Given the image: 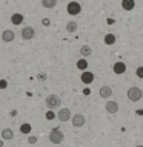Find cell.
Wrapping results in <instances>:
<instances>
[{
	"instance_id": "obj_13",
	"label": "cell",
	"mask_w": 143,
	"mask_h": 147,
	"mask_svg": "<svg viewBox=\"0 0 143 147\" xmlns=\"http://www.w3.org/2000/svg\"><path fill=\"white\" fill-rule=\"evenodd\" d=\"M122 8L125 11H132L136 8V0H122Z\"/></svg>"
},
{
	"instance_id": "obj_21",
	"label": "cell",
	"mask_w": 143,
	"mask_h": 147,
	"mask_svg": "<svg viewBox=\"0 0 143 147\" xmlns=\"http://www.w3.org/2000/svg\"><path fill=\"white\" fill-rule=\"evenodd\" d=\"M31 124H28V123H25V124H22V126H20V132L22 133H26V135H28V133H31Z\"/></svg>"
},
{
	"instance_id": "obj_8",
	"label": "cell",
	"mask_w": 143,
	"mask_h": 147,
	"mask_svg": "<svg viewBox=\"0 0 143 147\" xmlns=\"http://www.w3.org/2000/svg\"><path fill=\"white\" fill-rule=\"evenodd\" d=\"M80 80L83 84H91L92 81H94V74L89 72V71H83L82 75H80Z\"/></svg>"
},
{
	"instance_id": "obj_22",
	"label": "cell",
	"mask_w": 143,
	"mask_h": 147,
	"mask_svg": "<svg viewBox=\"0 0 143 147\" xmlns=\"http://www.w3.org/2000/svg\"><path fill=\"white\" fill-rule=\"evenodd\" d=\"M45 117H46V119H48V121H51V119H54V118H55V113H54L51 109H48V112H46Z\"/></svg>"
},
{
	"instance_id": "obj_7",
	"label": "cell",
	"mask_w": 143,
	"mask_h": 147,
	"mask_svg": "<svg viewBox=\"0 0 143 147\" xmlns=\"http://www.w3.org/2000/svg\"><path fill=\"white\" fill-rule=\"evenodd\" d=\"M57 118H59L62 123H66V121H69V119L72 118V113H71V110H69V109L65 107V109H60V110H59Z\"/></svg>"
},
{
	"instance_id": "obj_10",
	"label": "cell",
	"mask_w": 143,
	"mask_h": 147,
	"mask_svg": "<svg viewBox=\"0 0 143 147\" xmlns=\"http://www.w3.org/2000/svg\"><path fill=\"white\" fill-rule=\"evenodd\" d=\"M112 71H114V74H117V75H122V74L126 72V64L123 61H117L112 66Z\"/></svg>"
},
{
	"instance_id": "obj_15",
	"label": "cell",
	"mask_w": 143,
	"mask_h": 147,
	"mask_svg": "<svg viewBox=\"0 0 143 147\" xmlns=\"http://www.w3.org/2000/svg\"><path fill=\"white\" fill-rule=\"evenodd\" d=\"M11 22H12V25H22V23H23V16H22V14H12V16H11Z\"/></svg>"
},
{
	"instance_id": "obj_2",
	"label": "cell",
	"mask_w": 143,
	"mask_h": 147,
	"mask_svg": "<svg viewBox=\"0 0 143 147\" xmlns=\"http://www.w3.org/2000/svg\"><path fill=\"white\" fill-rule=\"evenodd\" d=\"M45 103L46 106H48V109H57L60 107V104H62V100H60V96L59 95H54V94H51L46 96V100H45Z\"/></svg>"
},
{
	"instance_id": "obj_20",
	"label": "cell",
	"mask_w": 143,
	"mask_h": 147,
	"mask_svg": "<svg viewBox=\"0 0 143 147\" xmlns=\"http://www.w3.org/2000/svg\"><path fill=\"white\" fill-rule=\"evenodd\" d=\"M115 40H117V38H115L114 34H106V35H105V45H108V46L114 45Z\"/></svg>"
},
{
	"instance_id": "obj_5",
	"label": "cell",
	"mask_w": 143,
	"mask_h": 147,
	"mask_svg": "<svg viewBox=\"0 0 143 147\" xmlns=\"http://www.w3.org/2000/svg\"><path fill=\"white\" fill-rule=\"evenodd\" d=\"M71 121H72L74 127H83V126H85V123H86V118H85V115H83V113H76V115H72Z\"/></svg>"
},
{
	"instance_id": "obj_3",
	"label": "cell",
	"mask_w": 143,
	"mask_h": 147,
	"mask_svg": "<svg viewBox=\"0 0 143 147\" xmlns=\"http://www.w3.org/2000/svg\"><path fill=\"white\" fill-rule=\"evenodd\" d=\"M63 140H65V135L60 129H52V130L49 132V141L52 142V144H62Z\"/></svg>"
},
{
	"instance_id": "obj_9",
	"label": "cell",
	"mask_w": 143,
	"mask_h": 147,
	"mask_svg": "<svg viewBox=\"0 0 143 147\" xmlns=\"http://www.w3.org/2000/svg\"><path fill=\"white\" fill-rule=\"evenodd\" d=\"M105 109L108 113H117L118 112V103L117 101H108L105 104Z\"/></svg>"
},
{
	"instance_id": "obj_4",
	"label": "cell",
	"mask_w": 143,
	"mask_h": 147,
	"mask_svg": "<svg viewBox=\"0 0 143 147\" xmlns=\"http://www.w3.org/2000/svg\"><path fill=\"white\" fill-rule=\"evenodd\" d=\"M66 11L69 16H78L82 12V6L78 2H69L68 6H66Z\"/></svg>"
},
{
	"instance_id": "obj_17",
	"label": "cell",
	"mask_w": 143,
	"mask_h": 147,
	"mask_svg": "<svg viewBox=\"0 0 143 147\" xmlns=\"http://www.w3.org/2000/svg\"><path fill=\"white\" fill-rule=\"evenodd\" d=\"M80 54H82V57H89V55L92 54V49L88 45H83L80 48Z\"/></svg>"
},
{
	"instance_id": "obj_19",
	"label": "cell",
	"mask_w": 143,
	"mask_h": 147,
	"mask_svg": "<svg viewBox=\"0 0 143 147\" xmlns=\"http://www.w3.org/2000/svg\"><path fill=\"white\" fill-rule=\"evenodd\" d=\"M66 31L68 32H76L77 31V22H74V20H71V22H68L66 23Z\"/></svg>"
},
{
	"instance_id": "obj_18",
	"label": "cell",
	"mask_w": 143,
	"mask_h": 147,
	"mask_svg": "<svg viewBox=\"0 0 143 147\" xmlns=\"http://www.w3.org/2000/svg\"><path fill=\"white\" fill-rule=\"evenodd\" d=\"M77 69H80V71L83 72V71H86L88 69V60L86 58H80L77 61Z\"/></svg>"
},
{
	"instance_id": "obj_16",
	"label": "cell",
	"mask_w": 143,
	"mask_h": 147,
	"mask_svg": "<svg viewBox=\"0 0 143 147\" xmlns=\"http://www.w3.org/2000/svg\"><path fill=\"white\" fill-rule=\"evenodd\" d=\"M57 2L59 0H42V5H43V8H46V9H52V8H55Z\"/></svg>"
},
{
	"instance_id": "obj_23",
	"label": "cell",
	"mask_w": 143,
	"mask_h": 147,
	"mask_svg": "<svg viewBox=\"0 0 143 147\" xmlns=\"http://www.w3.org/2000/svg\"><path fill=\"white\" fill-rule=\"evenodd\" d=\"M136 75H137L138 78H143V66H138V67L136 69Z\"/></svg>"
},
{
	"instance_id": "obj_27",
	"label": "cell",
	"mask_w": 143,
	"mask_h": 147,
	"mask_svg": "<svg viewBox=\"0 0 143 147\" xmlns=\"http://www.w3.org/2000/svg\"><path fill=\"white\" fill-rule=\"evenodd\" d=\"M42 25H43V26H48V25H49V18H42Z\"/></svg>"
},
{
	"instance_id": "obj_32",
	"label": "cell",
	"mask_w": 143,
	"mask_h": 147,
	"mask_svg": "<svg viewBox=\"0 0 143 147\" xmlns=\"http://www.w3.org/2000/svg\"><path fill=\"white\" fill-rule=\"evenodd\" d=\"M2 146H3V142H2V141H0V147H2Z\"/></svg>"
},
{
	"instance_id": "obj_26",
	"label": "cell",
	"mask_w": 143,
	"mask_h": 147,
	"mask_svg": "<svg viewBox=\"0 0 143 147\" xmlns=\"http://www.w3.org/2000/svg\"><path fill=\"white\" fill-rule=\"evenodd\" d=\"M6 86H8L6 80H0V89H6Z\"/></svg>"
},
{
	"instance_id": "obj_30",
	"label": "cell",
	"mask_w": 143,
	"mask_h": 147,
	"mask_svg": "<svg viewBox=\"0 0 143 147\" xmlns=\"http://www.w3.org/2000/svg\"><path fill=\"white\" fill-rule=\"evenodd\" d=\"M137 113H138V115H143V109H142V110L138 109V110H137Z\"/></svg>"
},
{
	"instance_id": "obj_1",
	"label": "cell",
	"mask_w": 143,
	"mask_h": 147,
	"mask_svg": "<svg viewBox=\"0 0 143 147\" xmlns=\"http://www.w3.org/2000/svg\"><path fill=\"white\" fill-rule=\"evenodd\" d=\"M126 95H128L129 101H132V103H137V101H140V100H142L143 90L140 89V87H137V86H132V87H129V89H128Z\"/></svg>"
},
{
	"instance_id": "obj_28",
	"label": "cell",
	"mask_w": 143,
	"mask_h": 147,
	"mask_svg": "<svg viewBox=\"0 0 143 147\" xmlns=\"http://www.w3.org/2000/svg\"><path fill=\"white\" fill-rule=\"evenodd\" d=\"M17 115V110H11V117H16Z\"/></svg>"
},
{
	"instance_id": "obj_31",
	"label": "cell",
	"mask_w": 143,
	"mask_h": 147,
	"mask_svg": "<svg viewBox=\"0 0 143 147\" xmlns=\"http://www.w3.org/2000/svg\"><path fill=\"white\" fill-rule=\"evenodd\" d=\"M136 147H143V146H140V144H137V146H136Z\"/></svg>"
},
{
	"instance_id": "obj_25",
	"label": "cell",
	"mask_w": 143,
	"mask_h": 147,
	"mask_svg": "<svg viewBox=\"0 0 143 147\" xmlns=\"http://www.w3.org/2000/svg\"><path fill=\"white\" fill-rule=\"evenodd\" d=\"M28 142H29V144H35V142H37V136H29V138H28Z\"/></svg>"
},
{
	"instance_id": "obj_14",
	"label": "cell",
	"mask_w": 143,
	"mask_h": 147,
	"mask_svg": "<svg viewBox=\"0 0 143 147\" xmlns=\"http://www.w3.org/2000/svg\"><path fill=\"white\" fill-rule=\"evenodd\" d=\"M2 138H3V140H6V141H9V140H12V138H14V130H12V129H3V130H2Z\"/></svg>"
},
{
	"instance_id": "obj_24",
	"label": "cell",
	"mask_w": 143,
	"mask_h": 147,
	"mask_svg": "<svg viewBox=\"0 0 143 147\" xmlns=\"http://www.w3.org/2000/svg\"><path fill=\"white\" fill-rule=\"evenodd\" d=\"M37 80H40V81H45V80H46V74H43V72H42V74H39V75H37Z\"/></svg>"
},
{
	"instance_id": "obj_12",
	"label": "cell",
	"mask_w": 143,
	"mask_h": 147,
	"mask_svg": "<svg viewBox=\"0 0 143 147\" xmlns=\"http://www.w3.org/2000/svg\"><path fill=\"white\" fill-rule=\"evenodd\" d=\"M99 94H100L101 98H109V96L112 95V89H111L109 86H101L100 90H99Z\"/></svg>"
},
{
	"instance_id": "obj_6",
	"label": "cell",
	"mask_w": 143,
	"mask_h": 147,
	"mask_svg": "<svg viewBox=\"0 0 143 147\" xmlns=\"http://www.w3.org/2000/svg\"><path fill=\"white\" fill-rule=\"evenodd\" d=\"M20 35H22L23 40H32V38H34V35H35V29L32 26H25L22 29Z\"/></svg>"
},
{
	"instance_id": "obj_11",
	"label": "cell",
	"mask_w": 143,
	"mask_h": 147,
	"mask_svg": "<svg viewBox=\"0 0 143 147\" xmlns=\"http://www.w3.org/2000/svg\"><path fill=\"white\" fill-rule=\"evenodd\" d=\"M14 38H16V34H14V31L11 29H5L2 32V40L5 41V43H9V41H12Z\"/></svg>"
},
{
	"instance_id": "obj_29",
	"label": "cell",
	"mask_w": 143,
	"mask_h": 147,
	"mask_svg": "<svg viewBox=\"0 0 143 147\" xmlns=\"http://www.w3.org/2000/svg\"><path fill=\"white\" fill-rule=\"evenodd\" d=\"M89 92H91L89 89H85V90H83V94H85V95H89Z\"/></svg>"
}]
</instances>
